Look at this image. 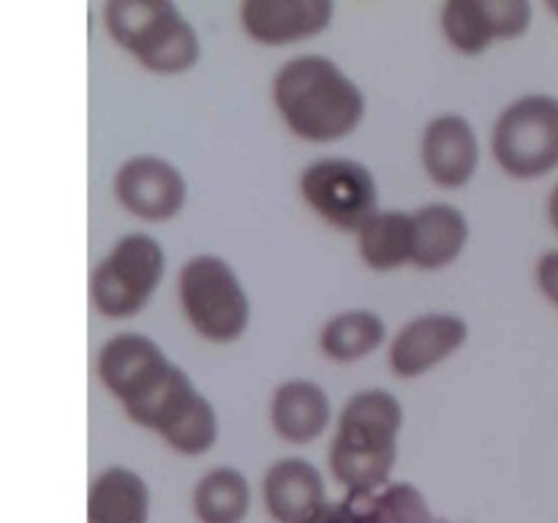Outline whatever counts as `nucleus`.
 <instances>
[{"label": "nucleus", "instance_id": "obj_1", "mask_svg": "<svg viewBox=\"0 0 558 523\" xmlns=\"http://www.w3.org/2000/svg\"><path fill=\"white\" fill-rule=\"evenodd\" d=\"M272 98L289 129L308 142L343 139L365 114L363 90L322 54L289 60L276 74Z\"/></svg>", "mask_w": 558, "mask_h": 523}, {"label": "nucleus", "instance_id": "obj_2", "mask_svg": "<svg viewBox=\"0 0 558 523\" xmlns=\"http://www.w3.org/2000/svg\"><path fill=\"white\" fill-rule=\"evenodd\" d=\"M403 409L387 390H363L343 406L330 447L332 474L354 494L387 483L398 455Z\"/></svg>", "mask_w": 558, "mask_h": 523}, {"label": "nucleus", "instance_id": "obj_3", "mask_svg": "<svg viewBox=\"0 0 558 523\" xmlns=\"http://www.w3.org/2000/svg\"><path fill=\"white\" fill-rule=\"evenodd\" d=\"M104 25L153 74H183L199 60V36L167 0H112L104 5Z\"/></svg>", "mask_w": 558, "mask_h": 523}, {"label": "nucleus", "instance_id": "obj_4", "mask_svg": "<svg viewBox=\"0 0 558 523\" xmlns=\"http://www.w3.org/2000/svg\"><path fill=\"white\" fill-rule=\"evenodd\" d=\"M180 303L191 327L207 341L232 343L248 327L251 305L232 267L221 256H194L180 270Z\"/></svg>", "mask_w": 558, "mask_h": 523}, {"label": "nucleus", "instance_id": "obj_5", "mask_svg": "<svg viewBox=\"0 0 558 523\" xmlns=\"http://www.w3.org/2000/svg\"><path fill=\"white\" fill-rule=\"evenodd\" d=\"M167 270L163 248L150 234H125L90 276V300L98 314L125 319L140 314Z\"/></svg>", "mask_w": 558, "mask_h": 523}, {"label": "nucleus", "instance_id": "obj_6", "mask_svg": "<svg viewBox=\"0 0 558 523\" xmlns=\"http://www.w3.org/2000/svg\"><path fill=\"white\" fill-rule=\"evenodd\" d=\"M494 156L507 174L534 180L558 167V98L523 96L494 129Z\"/></svg>", "mask_w": 558, "mask_h": 523}, {"label": "nucleus", "instance_id": "obj_7", "mask_svg": "<svg viewBox=\"0 0 558 523\" xmlns=\"http://www.w3.org/2000/svg\"><path fill=\"white\" fill-rule=\"evenodd\" d=\"M300 194L319 218L343 232H360L379 212V191L368 167L349 158L311 163L300 178Z\"/></svg>", "mask_w": 558, "mask_h": 523}, {"label": "nucleus", "instance_id": "obj_8", "mask_svg": "<svg viewBox=\"0 0 558 523\" xmlns=\"http://www.w3.org/2000/svg\"><path fill=\"white\" fill-rule=\"evenodd\" d=\"M174 370L178 365L169 363L161 346L136 332L109 338L98 354V376L104 387L123 403L129 417L145 409L169 385Z\"/></svg>", "mask_w": 558, "mask_h": 523}, {"label": "nucleus", "instance_id": "obj_9", "mask_svg": "<svg viewBox=\"0 0 558 523\" xmlns=\"http://www.w3.org/2000/svg\"><path fill=\"white\" fill-rule=\"evenodd\" d=\"M131 419L158 430L163 441L183 455H202L218 439L216 409L196 390L183 368L174 370L172 381Z\"/></svg>", "mask_w": 558, "mask_h": 523}, {"label": "nucleus", "instance_id": "obj_10", "mask_svg": "<svg viewBox=\"0 0 558 523\" xmlns=\"http://www.w3.org/2000/svg\"><path fill=\"white\" fill-rule=\"evenodd\" d=\"M532 25L526 0H450L441 9L445 36L458 52L480 54L494 38H515Z\"/></svg>", "mask_w": 558, "mask_h": 523}, {"label": "nucleus", "instance_id": "obj_11", "mask_svg": "<svg viewBox=\"0 0 558 523\" xmlns=\"http://www.w3.org/2000/svg\"><path fill=\"white\" fill-rule=\"evenodd\" d=\"M114 196L142 221H169L183 210L189 188L178 167L156 156H136L114 174Z\"/></svg>", "mask_w": 558, "mask_h": 523}, {"label": "nucleus", "instance_id": "obj_12", "mask_svg": "<svg viewBox=\"0 0 558 523\" xmlns=\"http://www.w3.org/2000/svg\"><path fill=\"white\" fill-rule=\"evenodd\" d=\"M469 338V325L452 314H425L401 327L390 346V368L401 379H414L456 354Z\"/></svg>", "mask_w": 558, "mask_h": 523}, {"label": "nucleus", "instance_id": "obj_13", "mask_svg": "<svg viewBox=\"0 0 558 523\" xmlns=\"http://www.w3.org/2000/svg\"><path fill=\"white\" fill-rule=\"evenodd\" d=\"M332 11L330 0H248L240 9V20L254 41L278 47L327 31Z\"/></svg>", "mask_w": 558, "mask_h": 523}, {"label": "nucleus", "instance_id": "obj_14", "mask_svg": "<svg viewBox=\"0 0 558 523\" xmlns=\"http://www.w3.org/2000/svg\"><path fill=\"white\" fill-rule=\"evenodd\" d=\"M423 163L441 188H461L474 178L480 163V142L472 123L461 114L430 120L423 134Z\"/></svg>", "mask_w": 558, "mask_h": 523}, {"label": "nucleus", "instance_id": "obj_15", "mask_svg": "<svg viewBox=\"0 0 558 523\" xmlns=\"http://www.w3.org/2000/svg\"><path fill=\"white\" fill-rule=\"evenodd\" d=\"M265 504L278 523H314L325 510V479L314 463L283 458L265 474Z\"/></svg>", "mask_w": 558, "mask_h": 523}, {"label": "nucleus", "instance_id": "obj_16", "mask_svg": "<svg viewBox=\"0 0 558 523\" xmlns=\"http://www.w3.org/2000/svg\"><path fill=\"white\" fill-rule=\"evenodd\" d=\"M270 417L278 436L292 445H308L319 439L330 423V401L325 390L308 379H292L272 396Z\"/></svg>", "mask_w": 558, "mask_h": 523}, {"label": "nucleus", "instance_id": "obj_17", "mask_svg": "<svg viewBox=\"0 0 558 523\" xmlns=\"http://www.w3.org/2000/svg\"><path fill=\"white\" fill-rule=\"evenodd\" d=\"M469 240V223L452 205H428L414 212L412 265L420 270H441L461 256Z\"/></svg>", "mask_w": 558, "mask_h": 523}, {"label": "nucleus", "instance_id": "obj_18", "mask_svg": "<svg viewBox=\"0 0 558 523\" xmlns=\"http://www.w3.org/2000/svg\"><path fill=\"white\" fill-rule=\"evenodd\" d=\"M150 488L136 472L112 466L98 474L87 494V523H147Z\"/></svg>", "mask_w": 558, "mask_h": 523}, {"label": "nucleus", "instance_id": "obj_19", "mask_svg": "<svg viewBox=\"0 0 558 523\" xmlns=\"http://www.w3.org/2000/svg\"><path fill=\"white\" fill-rule=\"evenodd\" d=\"M414 240V216L403 210L376 212L363 229H360V256L371 270H398L412 262Z\"/></svg>", "mask_w": 558, "mask_h": 523}, {"label": "nucleus", "instance_id": "obj_20", "mask_svg": "<svg viewBox=\"0 0 558 523\" xmlns=\"http://www.w3.org/2000/svg\"><path fill=\"white\" fill-rule=\"evenodd\" d=\"M248 507V479L238 469H213L194 488V515L199 523H243Z\"/></svg>", "mask_w": 558, "mask_h": 523}, {"label": "nucleus", "instance_id": "obj_21", "mask_svg": "<svg viewBox=\"0 0 558 523\" xmlns=\"http://www.w3.org/2000/svg\"><path fill=\"white\" fill-rule=\"evenodd\" d=\"M387 330L385 321L371 311H347L322 327L319 346L327 357L338 363H354V360L368 357L371 352L381 346Z\"/></svg>", "mask_w": 558, "mask_h": 523}, {"label": "nucleus", "instance_id": "obj_22", "mask_svg": "<svg viewBox=\"0 0 558 523\" xmlns=\"http://www.w3.org/2000/svg\"><path fill=\"white\" fill-rule=\"evenodd\" d=\"M537 283L545 297L558 308V251H548L537 262Z\"/></svg>", "mask_w": 558, "mask_h": 523}, {"label": "nucleus", "instance_id": "obj_23", "mask_svg": "<svg viewBox=\"0 0 558 523\" xmlns=\"http://www.w3.org/2000/svg\"><path fill=\"white\" fill-rule=\"evenodd\" d=\"M314 523H360L349 507H325Z\"/></svg>", "mask_w": 558, "mask_h": 523}, {"label": "nucleus", "instance_id": "obj_24", "mask_svg": "<svg viewBox=\"0 0 558 523\" xmlns=\"http://www.w3.org/2000/svg\"><path fill=\"white\" fill-rule=\"evenodd\" d=\"M548 218L554 223V229L558 232V185L550 191V199H548Z\"/></svg>", "mask_w": 558, "mask_h": 523}, {"label": "nucleus", "instance_id": "obj_25", "mask_svg": "<svg viewBox=\"0 0 558 523\" xmlns=\"http://www.w3.org/2000/svg\"><path fill=\"white\" fill-rule=\"evenodd\" d=\"M550 9H554V11H556V14H558V3H550Z\"/></svg>", "mask_w": 558, "mask_h": 523}]
</instances>
